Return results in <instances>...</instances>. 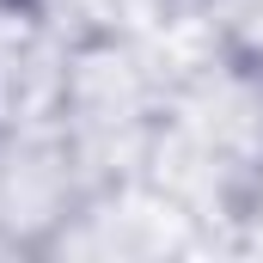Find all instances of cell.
Instances as JSON below:
<instances>
[{
	"label": "cell",
	"instance_id": "obj_1",
	"mask_svg": "<svg viewBox=\"0 0 263 263\" xmlns=\"http://www.w3.org/2000/svg\"><path fill=\"white\" fill-rule=\"evenodd\" d=\"M178 251H214V239L147 178H117V184H92L80 196V208L62 220V233L49 239L43 257L123 263V257H178Z\"/></svg>",
	"mask_w": 263,
	"mask_h": 263
},
{
	"label": "cell",
	"instance_id": "obj_2",
	"mask_svg": "<svg viewBox=\"0 0 263 263\" xmlns=\"http://www.w3.org/2000/svg\"><path fill=\"white\" fill-rule=\"evenodd\" d=\"M86 178L62 129H0V257L49 251L62 220L80 208Z\"/></svg>",
	"mask_w": 263,
	"mask_h": 263
},
{
	"label": "cell",
	"instance_id": "obj_4",
	"mask_svg": "<svg viewBox=\"0 0 263 263\" xmlns=\"http://www.w3.org/2000/svg\"><path fill=\"white\" fill-rule=\"evenodd\" d=\"M37 6L80 43V37H141V31H159L190 0H37Z\"/></svg>",
	"mask_w": 263,
	"mask_h": 263
},
{
	"label": "cell",
	"instance_id": "obj_3",
	"mask_svg": "<svg viewBox=\"0 0 263 263\" xmlns=\"http://www.w3.org/2000/svg\"><path fill=\"white\" fill-rule=\"evenodd\" d=\"M73 37L37 6L12 31H0V129H49L62 117V86Z\"/></svg>",
	"mask_w": 263,
	"mask_h": 263
}]
</instances>
